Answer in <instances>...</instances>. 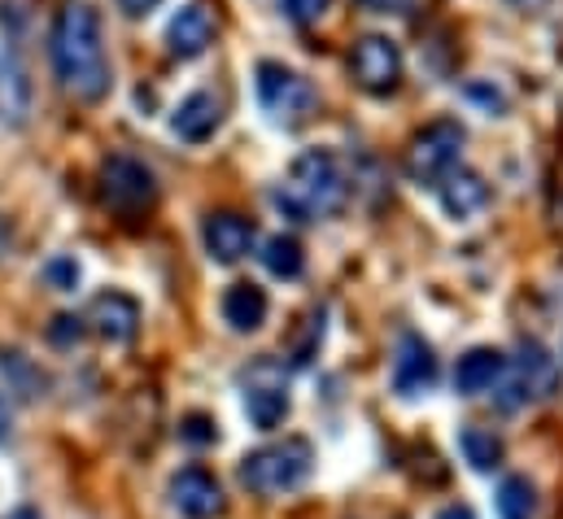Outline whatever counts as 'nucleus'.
Instances as JSON below:
<instances>
[{
  "mask_svg": "<svg viewBox=\"0 0 563 519\" xmlns=\"http://www.w3.org/2000/svg\"><path fill=\"white\" fill-rule=\"evenodd\" d=\"M101 197L123 210V214H136V210H148L153 197H157V184H153V170L136 162V157H110L101 166Z\"/></svg>",
  "mask_w": 563,
  "mask_h": 519,
  "instance_id": "nucleus-8",
  "label": "nucleus"
},
{
  "mask_svg": "<svg viewBox=\"0 0 563 519\" xmlns=\"http://www.w3.org/2000/svg\"><path fill=\"white\" fill-rule=\"evenodd\" d=\"M9 519H40V511H31V507H18V511H13Z\"/></svg>",
  "mask_w": 563,
  "mask_h": 519,
  "instance_id": "nucleus-32",
  "label": "nucleus"
},
{
  "mask_svg": "<svg viewBox=\"0 0 563 519\" xmlns=\"http://www.w3.org/2000/svg\"><path fill=\"white\" fill-rule=\"evenodd\" d=\"M437 385V358L423 345V336L402 332L398 336V354H394V393L398 397H423Z\"/></svg>",
  "mask_w": 563,
  "mask_h": 519,
  "instance_id": "nucleus-11",
  "label": "nucleus"
},
{
  "mask_svg": "<svg viewBox=\"0 0 563 519\" xmlns=\"http://www.w3.org/2000/svg\"><path fill=\"white\" fill-rule=\"evenodd\" d=\"M258 106L267 110L272 123L297 128L314 110V88L306 75L288 70L284 62H258Z\"/></svg>",
  "mask_w": 563,
  "mask_h": 519,
  "instance_id": "nucleus-6",
  "label": "nucleus"
},
{
  "mask_svg": "<svg viewBox=\"0 0 563 519\" xmlns=\"http://www.w3.org/2000/svg\"><path fill=\"white\" fill-rule=\"evenodd\" d=\"M9 250V232H4V223H0V254Z\"/></svg>",
  "mask_w": 563,
  "mask_h": 519,
  "instance_id": "nucleus-33",
  "label": "nucleus"
},
{
  "mask_svg": "<svg viewBox=\"0 0 563 519\" xmlns=\"http://www.w3.org/2000/svg\"><path fill=\"white\" fill-rule=\"evenodd\" d=\"M350 75L363 92L372 97H389L402 84V48L389 35H363L350 48Z\"/></svg>",
  "mask_w": 563,
  "mask_h": 519,
  "instance_id": "nucleus-7",
  "label": "nucleus"
},
{
  "mask_svg": "<svg viewBox=\"0 0 563 519\" xmlns=\"http://www.w3.org/2000/svg\"><path fill=\"white\" fill-rule=\"evenodd\" d=\"M263 266H267L276 279H297L301 266H306V254H301V245H297L292 236H272V241L263 245Z\"/></svg>",
  "mask_w": 563,
  "mask_h": 519,
  "instance_id": "nucleus-23",
  "label": "nucleus"
},
{
  "mask_svg": "<svg viewBox=\"0 0 563 519\" xmlns=\"http://www.w3.org/2000/svg\"><path fill=\"white\" fill-rule=\"evenodd\" d=\"M0 380H4V389L13 393L18 401H35L48 389V376L22 350H0Z\"/></svg>",
  "mask_w": 563,
  "mask_h": 519,
  "instance_id": "nucleus-20",
  "label": "nucleus"
},
{
  "mask_svg": "<svg viewBox=\"0 0 563 519\" xmlns=\"http://www.w3.org/2000/svg\"><path fill=\"white\" fill-rule=\"evenodd\" d=\"M292 401H288V385H284V372L276 363H258L250 376H245V415L254 428L272 432L288 419Z\"/></svg>",
  "mask_w": 563,
  "mask_h": 519,
  "instance_id": "nucleus-9",
  "label": "nucleus"
},
{
  "mask_svg": "<svg viewBox=\"0 0 563 519\" xmlns=\"http://www.w3.org/2000/svg\"><path fill=\"white\" fill-rule=\"evenodd\" d=\"M219 123H223V106H219L214 92H192V97H184L179 110H175V119H170L175 135L188 140V144L210 140V135L219 131Z\"/></svg>",
  "mask_w": 563,
  "mask_h": 519,
  "instance_id": "nucleus-17",
  "label": "nucleus"
},
{
  "mask_svg": "<svg viewBox=\"0 0 563 519\" xmlns=\"http://www.w3.org/2000/svg\"><path fill=\"white\" fill-rule=\"evenodd\" d=\"M441 206L450 219H472L476 210L489 206V184L476 175V170H454L445 184H441Z\"/></svg>",
  "mask_w": 563,
  "mask_h": 519,
  "instance_id": "nucleus-18",
  "label": "nucleus"
},
{
  "mask_svg": "<svg viewBox=\"0 0 563 519\" xmlns=\"http://www.w3.org/2000/svg\"><path fill=\"white\" fill-rule=\"evenodd\" d=\"M459 450H463V459H467L476 472H494V467L503 463V441H498L489 428H476V423H467V428L459 432Z\"/></svg>",
  "mask_w": 563,
  "mask_h": 519,
  "instance_id": "nucleus-21",
  "label": "nucleus"
},
{
  "mask_svg": "<svg viewBox=\"0 0 563 519\" xmlns=\"http://www.w3.org/2000/svg\"><path fill=\"white\" fill-rule=\"evenodd\" d=\"M345 192H350V184H345V170H341L336 153L310 148L288 166V179L276 192V206L288 210L297 223H314V219L336 214L345 206Z\"/></svg>",
  "mask_w": 563,
  "mask_h": 519,
  "instance_id": "nucleus-2",
  "label": "nucleus"
},
{
  "mask_svg": "<svg viewBox=\"0 0 563 519\" xmlns=\"http://www.w3.org/2000/svg\"><path fill=\"white\" fill-rule=\"evenodd\" d=\"M223 323L232 332H258L267 323V292L258 284H232L223 292Z\"/></svg>",
  "mask_w": 563,
  "mask_h": 519,
  "instance_id": "nucleus-19",
  "label": "nucleus"
},
{
  "mask_svg": "<svg viewBox=\"0 0 563 519\" xmlns=\"http://www.w3.org/2000/svg\"><path fill=\"white\" fill-rule=\"evenodd\" d=\"M162 0H119V9L123 13H132V18H141V13H148V9H157Z\"/></svg>",
  "mask_w": 563,
  "mask_h": 519,
  "instance_id": "nucleus-29",
  "label": "nucleus"
},
{
  "mask_svg": "<svg viewBox=\"0 0 563 519\" xmlns=\"http://www.w3.org/2000/svg\"><path fill=\"white\" fill-rule=\"evenodd\" d=\"M538 516V494L525 476H507L498 485V519H533Z\"/></svg>",
  "mask_w": 563,
  "mask_h": 519,
  "instance_id": "nucleus-22",
  "label": "nucleus"
},
{
  "mask_svg": "<svg viewBox=\"0 0 563 519\" xmlns=\"http://www.w3.org/2000/svg\"><path fill=\"white\" fill-rule=\"evenodd\" d=\"M314 467V445L306 437H284V441H272L254 454H245L241 463V481L263 494V498H276V494H288L297 489Z\"/></svg>",
  "mask_w": 563,
  "mask_h": 519,
  "instance_id": "nucleus-3",
  "label": "nucleus"
},
{
  "mask_svg": "<svg viewBox=\"0 0 563 519\" xmlns=\"http://www.w3.org/2000/svg\"><path fill=\"white\" fill-rule=\"evenodd\" d=\"M79 336H84V319H75V314H57L53 328H48V341L53 345H75Z\"/></svg>",
  "mask_w": 563,
  "mask_h": 519,
  "instance_id": "nucleus-27",
  "label": "nucleus"
},
{
  "mask_svg": "<svg viewBox=\"0 0 563 519\" xmlns=\"http://www.w3.org/2000/svg\"><path fill=\"white\" fill-rule=\"evenodd\" d=\"M53 66L75 101H101L110 92V62L101 40V18L92 4L70 0L53 22Z\"/></svg>",
  "mask_w": 563,
  "mask_h": 519,
  "instance_id": "nucleus-1",
  "label": "nucleus"
},
{
  "mask_svg": "<svg viewBox=\"0 0 563 519\" xmlns=\"http://www.w3.org/2000/svg\"><path fill=\"white\" fill-rule=\"evenodd\" d=\"M463 140H467V131L459 128L454 119L428 123L423 131H416V140H411V148H407V175H411L420 188H441V184L459 170Z\"/></svg>",
  "mask_w": 563,
  "mask_h": 519,
  "instance_id": "nucleus-5",
  "label": "nucleus"
},
{
  "mask_svg": "<svg viewBox=\"0 0 563 519\" xmlns=\"http://www.w3.org/2000/svg\"><path fill=\"white\" fill-rule=\"evenodd\" d=\"M507 363L511 358H503L498 350H467L463 358H459V367H454V393L459 397H481V393L498 389L503 385V376H507Z\"/></svg>",
  "mask_w": 563,
  "mask_h": 519,
  "instance_id": "nucleus-15",
  "label": "nucleus"
},
{
  "mask_svg": "<svg viewBox=\"0 0 563 519\" xmlns=\"http://www.w3.org/2000/svg\"><path fill=\"white\" fill-rule=\"evenodd\" d=\"M563 372H560V358L538 345V341H525L520 354L507 363V376L498 385V406L503 410H520L529 401H547L551 393L560 389Z\"/></svg>",
  "mask_w": 563,
  "mask_h": 519,
  "instance_id": "nucleus-4",
  "label": "nucleus"
},
{
  "mask_svg": "<svg viewBox=\"0 0 563 519\" xmlns=\"http://www.w3.org/2000/svg\"><path fill=\"white\" fill-rule=\"evenodd\" d=\"M280 4H284V13H288L292 22H301V26H306V22H314V18H323L332 0H280Z\"/></svg>",
  "mask_w": 563,
  "mask_h": 519,
  "instance_id": "nucleus-28",
  "label": "nucleus"
},
{
  "mask_svg": "<svg viewBox=\"0 0 563 519\" xmlns=\"http://www.w3.org/2000/svg\"><path fill=\"white\" fill-rule=\"evenodd\" d=\"M44 279H48L57 292H70V288L79 284V266H75V258H53L44 266Z\"/></svg>",
  "mask_w": 563,
  "mask_h": 519,
  "instance_id": "nucleus-26",
  "label": "nucleus"
},
{
  "mask_svg": "<svg viewBox=\"0 0 563 519\" xmlns=\"http://www.w3.org/2000/svg\"><path fill=\"white\" fill-rule=\"evenodd\" d=\"M210 40H214V22H210V13L201 9V4H184L175 18H170V26H166V44H170V53L175 57H201L206 48H210Z\"/></svg>",
  "mask_w": 563,
  "mask_h": 519,
  "instance_id": "nucleus-16",
  "label": "nucleus"
},
{
  "mask_svg": "<svg viewBox=\"0 0 563 519\" xmlns=\"http://www.w3.org/2000/svg\"><path fill=\"white\" fill-rule=\"evenodd\" d=\"M254 223L232 214V210H219V214H206V228H201V241H206V254L223 266L241 262L254 250Z\"/></svg>",
  "mask_w": 563,
  "mask_h": 519,
  "instance_id": "nucleus-12",
  "label": "nucleus"
},
{
  "mask_svg": "<svg viewBox=\"0 0 563 519\" xmlns=\"http://www.w3.org/2000/svg\"><path fill=\"white\" fill-rule=\"evenodd\" d=\"M219 432H214V419H206V415H188L184 423H179V441H188V445H210Z\"/></svg>",
  "mask_w": 563,
  "mask_h": 519,
  "instance_id": "nucleus-25",
  "label": "nucleus"
},
{
  "mask_svg": "<svg viewBox=\"0 0 563 519\" xmlns=\"http://www.w3.org/2000/svg\"><path fill=\"white\" fill-rule=\"evenodd\" d=\"M323 345V310H314L310 319H306V336H301V345L292 350V363L297 367H306L310 358H314V350Z\"/></svg>",
  "mask_w": 563,
  "mask_h": 519,
  "instance_id": "nucleus-24",
  "label": "nucleus"
},
{
  "mask_svg": "<svg viewBox=\"0 0 563 519\" xmlns=\"http://www.w3.org/2000/svg\"><path fill=\"white\" fill-rule=\"evenodd\" d=\"M31 101H35V92H31V75L22 66V57L0 44V123L22 128L31 119Z\"/></svg>",
  "mask_w": 563,
  "mask_h": 519,
  "instance_id": "nucleus-14",
  "label": "nucleus"
},
{
  "mask_svg": "<svg viewBox=\"0 0 563 519\" xmlns=\"http://www.w3.org/2000/svg\"><path fill=\"white\" fill-rule=\"evenodd\" d=\"M170 503L184 519H219L228 511L223 485L206 467H184L170 476Z\"/></svg>",
  "mask_w": 563,
  "mask_h": 519,
  "instance_id": "nucleus-10",
  "label": "nucleus"
},
{
  "mask_svg": "<svg viewBox=\"0 0 563 519\" xmlns=\"http://www.w3.org/2000/svg\"><path fill=\"white\" fill-rule=\"evenodd\" d=\"M88 323L101 341L110 345H128L136 332H141V306L128 297V292H101L92 297L88 306Z\"/></svg>",
  "mask_w": 563,
  "mask_h": 519,
  "instance_id": "nucleus-13",
  "label": "nucleus"
},
{
  "mask_svg": "<svg viewBox=\"0 0 563 519\" xmlns=\"http://www.w3.org/2000/svg\"><path fill=\"white\" fill-rule=\"evenodd\" d=\"M437 519H476V516H472V507H459V503H454V507H441Z\"/></svg>",
  "mask_w": 563,
  "mask_h": 519,
  "instance_id": "nucleus-30",
  "label": "nucleus"
},
{
  "mask_svg": "<svg viewBox=\"0 0 563 519\" xmlns=\"http://www.w3.org/2000/svg\"><path fill=\"white\" fill-rule=\"evenodd\" d=\"M4 437H9V401L0 397V441H4Z\"/></svg>",
  "mask_w": 563,
  "mask_h": 519,
  "instance_id": "nucleus-31",
  "label": "nucleus"
}]
</instances>
